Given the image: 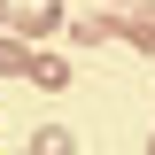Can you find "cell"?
Returning <instances> with one entry per match:
<instances>
[{
  "label": "cell",
  "instance_id": "obj_2",
  "mask_svg": "<svg viewBox=\"0 0 155 155\" xmlns=\"http://www.w3.org/2000/svg\"><path fill=\"white\" fill-rule=\"evenodd\" d=\"M23 78L47 85V93H62V85H70V62H62V54H31V70H23Z\"/></svg>",
  "mask_w": 155,
  "mask_h": 155
},
{
  "label": "cell",
  "instance_id": "obj_6",
  "mask_svg": "<svg viewBox=\"0 0 155 155\" xmlns=\"http://www.w3.org/2000/svg\"><path fill=\"white\" fill-rule=\"evenodd\" d=\"M109 8H116V16H124V8H132V0H109Z\"/></svg>",
  "mask_w": 155,
  "mask_h": 155
},
{
  "label": "cell",
  "instance_id": "obj_5",
  "mask_svg": "<svg viewBox=\"0 0 155 155\" xmlns=\"http://www.w3.org/2000/svg\"><path fill=\"white\" fill-rule=\"evenodd\" d=\"M116 23H124V16H78V39H109Z\"/></svg>",
  "mask_w": 155,
  "mask_h": 155
},
{
  "label": "cell",
  "instance_id": "obj_4",
  "mask_svg": "<svg viewBox=\"0 0 155 155\" xmlns=\"http://www.w3.org/2000/svg\"><path fill=\"white\" fill-rule=\"evenodd\" d=\"M39 155H78V147H70V132H62V124H47V132H39Z\"/></svg>",
  "mask_w": 155,
  "mask_h": 155
},
{
  "label": "cell",
  "instance_id": "obj_3",
  "mask_svg": "<svg viewBox=\"0 0 155 155\" xmlns=\"http://www.w3.org/2000/svg\"><path fill=\"white\" fill-rule=\"evenodd\" d=\"M23 70H31V54H23L16 39H0V78H23Z\"/></svg>",
  "mask_w": 155,
  "mask_h": 155
},
{
  "label": "cell",
  "instance_id": "obj_7",
  "mask_svg": "<svg viewBox=\"0 0 155 155\" xmlns=\"http://www.w3.org/2000/svg\"><path fill=\"white\" fill-rule=\"evenodd\" d=\"M147 155H155V140H147Z\"/></svg>",
  "mask_w": 155,
  "mask_h": 155
},
{
  "label": "cell",
  "instance_id": "obj_1",
  "mask_svg": "<svg viewBox=\"0 0 155 155\" xmlns=\"http://www.w3.org/2000/svg\"><path fill=\"white\" fill-rule=\"evenodd\" d=\"M124 39H132L140 54H155V0H132L124 8Z\"/></svg>",
  "mask_w": 155,
  "mask_h": 155
}]
</instances>
